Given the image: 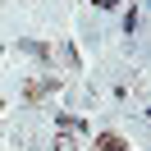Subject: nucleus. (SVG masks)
<instances>
[{
    "label": "nucleus",
    "mask_w": 151,
    "mask_h": 151,
    "mask_svg": "<svg viewBox=\"0 0 151 151\" xmlns=\"http://www.w3.org/2000/svg\"><path fill=\"white\" fill-rule=\"evenodd\" d=\"M101 147H105V151H124V142H119V137H101Z\"/></svg>",
    "instance_id": "obj_1"
}]
</instances>
